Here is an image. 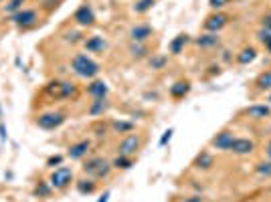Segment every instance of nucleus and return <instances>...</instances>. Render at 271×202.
Segmentation results:
<instances>
[{"label":"nucleus","instance_id":"nucleus-1","mask_svg":"<svg viewBox=\"0 0 271 202\" xmlns=\"http://www.w3.org/2000/svg\"><path fill=\"white\" fill-rule=\"evenodd\" d=\"M71 71H73L77 77L91 81V79H95V77L99 75L101 69H99V63H97V61H93L91 57H87V55H83V53H77V55L71 59Z\"/></svg>","mask_w":271,"mask_h":202},{"label":"nucleus","instance_id":"nucleus-2","mask_svg":"<svg viewBox=\"0 0 271 202\" xmlns=\"http://www.w3.org/2000/svg\"><path fill=\"white\" fill-rule=\"evenodd\" d=\"M45 93L51 99H57V101H65V99H77L79 89L75 83L71 81H49L45 85Z\"/></svg>","mask_w":271,"mask_h":202},{"label":"nucleus","instance_id":"nucleus-3","mask_svg":"<svg viewBox=\"0 0 271 202\" xmlns=\"http://www.w3.org/2000/svg\"><path fill=\"white\" fill-rule=\"evenodd\" d=\"M112 170H114L112 162H107V160L101 158V156H95V158H91V160H87V162L83 164V172H85L89 178H93V180H103V178H107V176L112 174Z\"/></svg>","mask_w":271,"mask_h":202},{"label":"nucleus","instance_id":"nucleus-4","mask_svg":"<svg viewBox=\"0 0 271 202\" xmlns=\"http://www.w3.org/2000/svg\"><path fill=\"white\" fill-rule=\"evenodd\" d=\"M71 182H73V170L67 168V166L55 168L49 176V184H51L53 190H65Z\"/></svg>","mask_w":271,"mask_h":202},{"label":"nucleus","instance_id":"nucleus-5","mask_svg":"<svg viewBox=\"0 0 271 202\" xmlns=\"http://www.w3.org/2000/svg\"><path fill=\"white\" fill-rule=\"evenodd\" d=\"M65 120H67V116L61 114V112H45V114H41V116L37 118V126H39L41 130L53 132V130L61 128V126L65 124Z\"/></svg>","mask_w":271,"mask_h":202},{"label":"nucleus","instance_id":"nucleus-6","mask_svg":"<svg viewBox=\"0 0 271 202\" xmlns=\"http://www.w3.org/2000/svg\"><path fill=\"white\" fill-rule=\"evenodd\" d=\"M37 20H39V14H37V10H33V8H23V10L15 12V14H11V22L17 24L19 28L35 26Z\"/></svg>","mask_w":271,"mask_h":202},{"label":"nucleus","instance_id":"nucleus-7","mask_svg":"<svg viewBox=\"0 0 271 202\" xmlns=\"http://www.w3.org/2000/svg\"><path fill=\"white\" fill-rule=\"evenodd\" d=\"M140 136L138 134H128L120 144H118V154L120 156H128V158H134L136 152L140 150Z\"/></svg>","mask_w":271,"mask_h":202},{"label":"nucleus","instance_id":"nucleus-8","mask_svg":"<svg viewBox=\"0 0 271 202\" xmlns=\"http://www.w3.org/2000/svg\"><path fill=\"white\" fill-rule=\"evenodd\" d=\"M235 134L231 132V130H223V132H219L212 140H210V146L214 148V150H219V152H231V146H233V142H235Z\"/></svg>","mask_w":271,"mask_h":202},{"label":"nucleus","instance_id":"nucleus-9","mask_svg":"<svg viewBox=\"0 0 271 202\" xmlns=\"http://www.w3.org/2000/svg\"><path fill=\"white\" fill-rule=\"evenodd\" d=\"M227 24H229V16L219 10V12H212L210 16H206V20H204V30H206V32H221Z\"/></svg>","mask_w":271,"mask_h":202},{"label":"nucleus","instance_id":"nucleus-10","mask_svg":"<svg viewBox=\"0 0 271 202\" xmlns=\"http://www.w3.org/2000/svg\"><path fill=\"white\" fill-rule=\"evenodd\" d=\"M89 150H91V140H79V142H75V144L69 146L67 158H69V160H81V158L87 156Z\"/></svg>","mask_w":271,"mask_h":202},{"label":"nucleus","instance_id":"nucleus-11","mask_svg":"<svg viewBox=\"0 0 271 202\" xmlns=\"http://www.w3.org/2000/svg\"><path fill=\"white\" fill-rule=\"evenodd\" d=\"M73 20H75L79 26H91V24L95 22V12H93V8H91L89 4H81V6L75 10Z\"/></svg>","mask_w":271,"mask_h":202},{"label":"nucleus","instance_id":"nucleus-12","mask_svg":"<svg viewBox=\"0 0 271 202\" xmlns=\"http://www.w3.org/2000/svg\"><path fill=\"white\" fill-rule=\"evenodd\" d=\"M231 152L235 156H249L255 152V142L249 140V138H235L233 146H231Z\"/></svg>","mask_w":271,"mask_h":202},{"label":"nucleus","instance_id":"nucleus-13","mask_svg":"<svg viewBox=\"0 0 271 202\" xmlns=\"http://www.w3.org/2000/svg\"><path fill=\"white\" fill-rule=\"evenodd\" d=\"M249 120H255V122H261V120H265V118H269L271 116V106H267V104H253V106H249V108H245V112H243Z\"/></svg>","mask_w":271,"mask_h":202},{"label":"nucleus","instance_id":"nucleus-14","mask_svg":"<svg viewBox=\"0 0 271 202\" xmlns=\"http://www.w3.org/2000/svg\"><path fill=\"white\" fill-rule=\"evenodd\" d=\"M107 93H110V87L103 79H91L87 85V95L91 99H107Z\"/></svg>","mask_w":271,"mask_h":202},{"label":"nucleus","instance_id":"nucleus-15","mask_svg":"<svg viewBox=\"0 0 271 202\" xmlns=\"http://www.w3.org/2000/svg\"><path fill=\"white\" fill-rule=\"evenodd\" d=\"M152 34H154V30H152L150 24H136V26L130 28V38H132V42H146Z\"/></svg>","mask_w":271,"mask_h":202},{"label":"nucleus","instance_id":"nucleus-16","mask_svg":"<svg viewBox=\"0 0 271 202\" xmlns=\"http://www.w3.org/2000/svg\"><path fill=\"white\" fill-rule=\"evenodd\" d=\"M194 44L200 48H216L221 44V36H219V32H204L194 38Z\"/></svg>","mask_w":271,"mask_h":202},{"label":"nucleus","instance_id":"nucleus-17","mask_svg":"<svg viewBox=\"0 0 271 202\" xmlns=\"http://www.w3.org/2000/svg\"><path fill=\"white\" fill-rule=\"evenodd\" d=\"M83 44H85V48H87V53H97V55H101L103 50L107 48L105 38H103V36H99V34H93V36L85 38V40H83Z\"/></svg>","mask_w":271,"mask_h":202},{"label":"nucleus","instance_id":"nucleus-18","mask_svg":"<svg viewBox=\"0 0 271 202\" xmlns=\"http://www.w3.org/2000/svg\"><path fill=\"white\" fill-rule=\"evenodd\" d=\"M188 42H190V36H188L186 32L176 34V36L170 40V44H168V53H170V55H180Z\"/></svg>","mask_w":271,"mask_h":202},{"label":"nucleus","instance_id":"nucleus-19","mask_svg":"<svg viewBox=\"0 0 271 202\" xmlns=\"http://www.w3.org/2000/svg\"><path fill=\"white\" fill-rule=\"evenodd\" d=\"M192 166H194L196 170H210V168L214 166V158H212V154H210V152L202 150L200 154H198V156L194 158Z\"/></svg>","mask_w":271,"mask_h":202},{"label":"nucleus","instance_id":"nucleus-20","mask_svg":"<svg viewBox=\"0 0 271 202\" xmlns=\"http://www.w3.org/2000/svg\"><path fill=\"white\" fill-rule=\"evenodd\" d=\"M190 93V81H176L174 85H170V97L172 99H182Z\"/></svg>","mask_w":271,"mask_h":202},{"label":"nucleus","instance_id":"nucleus-21","mask_svg":"<svg viewBox=\"0 0 271 202\" xmlns=\"http://www.w3.org/2000/svg\"><path fill=\"white\" fill-rule=\"evenodd\" d=\"M257 59V48L255 46H245L241 53H237V63L239 65H249Z\"/></svg>","mask_w":271,"mask_h":202},{"label":"nucleus","instance_id":"nucleus-22","mask_svg":"<svg viewBox=\"0 0 271 202\" xmlns=\"http://www.w3.org/2000/svg\"><path fill=\"white\" fill-rule=\"evenodd\" d=\"M105 110H107V99H93L87 108V114L91 118H99L105 114Z\"/></svg>","mask_w":271,"mask_h":202},{"label":"nucleus","instance_id":"nucleus-23","mask_svg":"<svg viewBox=\"0 0 271 202\" xmlns=\"http://www.w3.org/2000/svg\"><path fill=\"white\" fill-rule=\"evenodd\" d=\"M75 186H77V192L79 194H93L95 188H97L93 178H81V180L75 182Z\"/></svg>","mask_w":271,"mask_h":202},{"label":"nucleus","instance_id":"nucleus-24","mask_svg":"<svg viewBox=\"0 0 271 202\" xmlns=\"http://www.w3.org/2000/svg\"><path fill=\"white\" fill-rule=\"evenodd\" d=\"M255 87L259 91H271V69L269 71H263L257 79H255Z\"/></svg>","mask_w":271,"mask_h":202},{"label":"nucleus","instance_id":"nucleus-25","mask_svg":"<svg viewBox=\"0 0 271 202\" xmlns=\"http://www.w3.org/2000/svg\"><path fill=\"white\" fill-rule=\"evenodd\" d=\"M134 124L132 122H126V120H116V122H112V130L116 132V134H132L134 132Z\"/></svg>","mask_w":271,"mask_h":202},{"label":"nucleus","instance_id":"nucleus-26","mask_svg":"<svg viewBox=\"0 0 271 202\" xmlns=\"http://www.w3.org/2000/svg\"><path fill=\"white\" fill-rule=\"evenodd\" d=\"M130 55H132L134 59H144V57L148 55L146 42H132V44H130Z\"/></svg>","mask_w":271,"mask_h":202},{"label":"nucleus","instance_id":"nucleus-27","mask_svg":"<svg viewBox=\"0 0 271 202\" xmlns=\"http://www.w3.org/2000/svg\"><path fill=\"white\" fill-rule=\"evenodd\" d=\"M112 166H114L116 170H130V168L134 166V158H128V156H120V154H118V158L112 162Z\"/></svg>","mask_w":271,"mask_h":202},{"label":"nucleus","instance_id":"nucleus-28","mask_svg":"<svg viewBox=\"0 0 271 202\" xmlns=\"http://www.w3.org/2000/svg\"><path fill=\"white\" fill-rule=\"evenodd\" d=\"M25 2H27V0H7L5 6H3V10H5L7 14H15V12L23 10V4H25Z\"/></svg>","mask_w":271,"mask_h":202},{"label":"nucleus","instance_id":"nucleus-29","mask_svg":"<svg viewBox=\"0 0 271 202\" xmlns=\"http://www.w3.org/2000/svg\"><path fill=\"white\" fill-rule=\"evenodd\" d=\"M156 4V0H138L134 4V12L136 14H146L148 10H152V6Z\"/></svg>","mask_w":271,"mask_h":202},{"label":"nucleus","instance_id":"nucleus-30","mask_svg":"<svg viewBox=\"0 0 271 202\" xmlns=\"http://www.w3.org/2000/svg\"><path fill=\"white\" fill-rule=\"evenodd\" d=\"M51 192H53V188H51L49 180H47V182H39V184L35 186V190H33V194L39 196V198H47V196H51Z\"/></svg>","mask_w":271,"mask_h":202},{"label":"nucleus","instance_id":"nucleus-31","mask_svg":"<svg viewBox=\"0 0 271 202\" xmlns=\"http://www.w3.org/2000/svg\"><path fill=\"white\" fill-rule=\"evenodd\" d=\"M255 172L261 178H271V160H265V162L255 164Z\"/></svg>","mask_w":271,"mask_h":202},{"label":"nucleus","instance_id":"nucleus-32","mask_svg":"<svg viewBox=\"0 0 271 202\" xmlns=\"http://www.w3.org/2000/svg\"><path fill=\"white\" fill-rule=\"evenodd\" d=\"M166 63H168V57H166V55H152V59H150V67H152L154 71L164 69Z\"/></svg>","mask_w":271,"mask_h":202},{"label":"nucleus","instance_id":"nucleus-33","mask_svg":"<svg viewBox=\"0 0 271 202\" xmlns=\"http://www.w3.org/2000/svg\"><path fill=\"white\" fill-rule=\"evenodd\" d=\"M229 4V0H208V6L214 10V12H219L221 8H225Z\"/></svg>","mask_w":271,"mask_h":202},{"label":"nucleus","instance_id":"nucleus-34","mask_svg":"<svg viewBox=\"0 0 271 202\" xmlns=\"http://www.w3.org/2000/svg\"><path fill=\"white\" fill-rule=\"evenodd\" d=\"M257 38H259V42L265 46V44L271 40V30H267V28H259V32H257Z\"/></svg>","mask_w":271,"mask_h":202},{"label":"nucleus","instance_id":"nucleus-35","mask_svg":"<svg viewBox=\"0 0 271 202\" xmlns=\"http://www.w3.org/2000/svg\"><path fill=\"white\" fill-rule=\"evenodd\" d=\"M172 136H174V130H172V128H168L164 134H162V138H160V142H158V144H160V148H164V146L172 140Z\"/></svg>","mask_w":271,"mask_h":202},{"label":"nucleus","instance_id":"nucleus-36","mask_svg":"<svg viewBox=\"0 0 271 202\" xmlns=\"http://www.w3.org/2000/svg\"><path fill=\"white\" fill-rule=\"evenodd\" d=\"M61 164H63V156H51V158L47 160V166H49V168H55V166L59 168Z\"/></svg>","mask_w":271,"mask_h":202},{"label":"nucleus","instance_id":"nucleus-37","mask_svg":"<svg viewBox=\"0 0 271 202\" xmlns=\"http://www.w3.org/2000/svg\"><path fill=\"white\" fill-rule=\"evenodd\" d=\"M59 6V0H45V10H55Z\"/></svg>","mask_w":271,"mask_h":202},{"label":"nucleus","instance_id":"nucleus-38","mask_svg":"<svg viewBox=\"0 0 271 202\" xmlns=\"http://www.w3.org/2000/svg\"><path fill=\"white\" fill-rule=\"evenodd\" d=\"M180 202H204V198H202L200 194H192V196H186V198H182Z\"/></svg>","mask_w":271,"mask_h":202},{"label":"nucleus","instance_id":"nucleus-39","mask_svg":"<svg viewBox=\"0 0 271 202\" xmlns=\"http://www.w3.org/2000/svg\"><path fill=\"white\" fill-rule=\"evenodd\" d=\"M261 28L271 30V14H265V16L261 18Z\"/></svg>","mask_w":271,"mask_h":202},{"label":"nucleus","instance_id":"nucleus-40","mask_svg":"<svg viewBox=\"0 0 271 202\" xmlns=\"http://www.w3.org/2000/svg\"><path fill=\"white\" fill-rule=\"evenodd\" d=\"M79 36H81L79 32H67V34H65V40H71V42H77V40H81Z\"/></svg>","mask_w":271,"mask_h":202},{"label":"nucleus","instance_id":"nucleus-41","mask_svg":"<svg viewBox=\"0 0 271 202\" xmlns=\"http://www.w3.org/2000/svg\"><path fill=\"white\" fill-rule=\"evenodd\" d=\"M265 156H267V160H271V140H269L267 146H265Z\"/></svg>","mask_w":271,"mask_h":202},{"label":"nucleus","instance_id":"nucleus-42","mask_svg":"<svg viewBox=\"0 0 271 202\" xmlns=\"http://www.w3.org/2000/svg\"><path fill=\"white\" fill-rule=\"evenodd\" d=\"M107 200H110V190L103 192V194L99 196V200H97V202H107Z\"/></svg>","mask_w":271,"mask_h":202},{"label":"nucleus","instance_id":"nucleus-43","mask_svg":"<svg viewBox=\"0 0 271 202\" xmlns=\"http://www.w3.org/2000/svg\"><path fill=\"white\" fill-rule=\"evenodd\" d=\"M0 136H3V140H5V138H7V130H5V128H3V126H0Z\"/></svg>","mask_w":271,"mask_h":202},{"label":"nucleus","instance_id":"nucleus-44","mask_svg":"<svg viewBox=\"0 0 271 202\" xmlns=\"http://www.w3.org/2000/svg\"><path fill=\"white\" fill-rule=\"evenodd\" d=\"M265 50H267V53H269V55H271V40H269V42H267V44H265Z\"/></svg>","mask_w":271,"mask_h":202},{"label":"nucleus","instance_id":"nucleus-45","mask_svg":"<svg viewBox=\"0 0 271 202\" xmlns=\"http://www.w3.org/2000/svg\"><path fill=\"white\" fill-rule=\"evenodd\" d=\"M267 106H271V91H269V95H267Z\"/></svg>","mask_w":271,"mask_h":202},{"label":"nucleus","instance_id":"nucleus-46","mask_svg":"<svg viewBox=\"0 0 271 202\" xmlns=\"http://www.w3.org/2000/svg\"><path fill=\"white\" fill-rule=\"evenodd\" d=\"M0 2H7V0H0Z\"/></svg>","mask_w":271,"mask_h":202}]
</instances>
